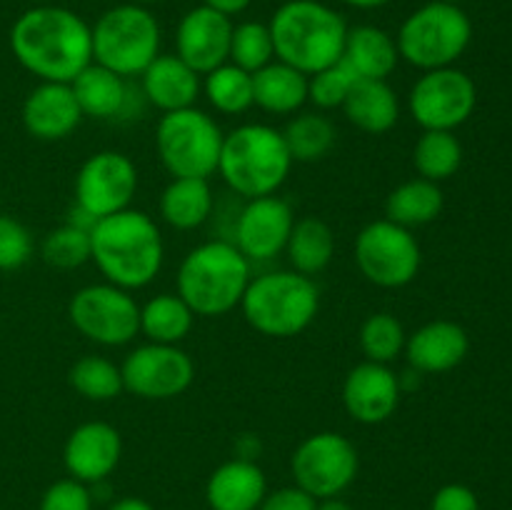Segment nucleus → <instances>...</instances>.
<instances>
[{
    "instance_id": "1",
    "label": "nucleus",
    "mask_w": 512,
    "mask_h": 510,
    "mask_svg": "<svg viewBox=\"0 0 512 510\" xmlns=\"http://www.w3.org/2000/svg\"><path fill=\"white\" fill-rule=\"evenodd\" d=\"M15 60L40 83H73L93 63L90 23L60 5H35L10 28Z\"/></svg>"
},
{
    "instance_id": "2",
    "label": "nucleus",
    "mask_w": 512,
    "mask_h": 510,
    "mask_svg": "<svg viewBox=\"0 0 512 510\" xmlns=\"http://www.w3.org/2000/svg\"><path fill=\"white\" fill-rule=\"evenodd\" d=\"M90 263H95L105 283L130 293L148 288L165 263L158 223L135 208L95 220L90 228Z\"/></svg>"
},
{
    "instance_id": "3",
    "label": "nucleus",
    "mask_w": 512,
    "mask_h": 510,
    "mask_svg": "<svg viewBox=\"0 0 512 510\" xmlns=\"http://www.w3.org/2000/svg\"><path fill=\"white\" fill-rule=\"evenodd\" d=\"M275 60L313 75L343 58L348 23L320 0H288L268 23Z\"/></svg>"
},
{
    "instance_id": "4",
    "label": "nucleus",
    "mask_w": 512,
    "mask_h": 510,
    "mask_svg": "<svg viewBox=\"0 0 512 510\" xmlns=\"http://www.w3.org/2000/svg\"><path fill=\"white\" fill-rule=\"evenodd\" d=\"M233 240H205L180 260L175 293L190 305L195 318H220L240 308L253 270Z\"/></svg>"
},
{
    "instance_id": "5",
    "label": "nucleus",
    "mask_w": 512,
    "mask_h": 510,
    "mask_svg": "<svg viewBox=\"0 0 512 510\" xmlns=\"http://www.w3.org/2000/svg\"><path fill=\"white\" fill-rule=\"evenodd\" d=\"M293 158L280 130L265 123H243L225 133L218 175L243 200L278 195Z\"/></svg>"
},
{
    "instance_id": "6",
    "label": "nucleus",
    "mask_w": 512,
    "mask_h": 510,
    "mask_svg": "<svg viewBox=\"0 0 512 510\" xmlns=\"http://www.w3.org/2000/svg\"><path fill=\"white\" fill-rule=\"evenodd\" d=\"M240 310L255 333L278 340L295 338L318 318L320 290L308 275L270 270L250 278Z\"/></svg>"
},
{
    "instance_id": "7",
    "label": "nucleus",
    "mask_w": 512,
    "mask_h": 510,
    "mask_svg": "<svg viewBox=\"0 0 512 510\" xmlns=\"http://www.w3.org/2000/svg\"><path fill=\"white\" fill-rule=\"evenodd\" d=\"M93 63L120 78H140L160 55V23L148 5L123 3L108 8L93 25Z\"/></svg>"
},
{
    "instance_id": "8",
    "label": "nucleus",
    "mask_w": 512,
    "mask_h": 510,
    "mask_svg": "<svg viewBox=\"0 0 512 510\" xmlns=\"http://www.w3.org/2000/svg\"><path fill=\"white\" fill-rule=\"evenodd\" d=\"M470 40L473 23L465 10L443 0L413 10L395 35L400 60L423 73L455 65V60L468 50Z\"/></svg>"
},
{
    "instance_id": "9",
    "label": "nucleus",
    "mask_w": 512,
    "mask_h": 510,
    "mask_svg": "<svg viewBox=\"0 0 512 510\" xmlns=\"http://www.w3.org/2000/svg\"><path fill=\"white\" fill-rule=\"evenodd\" d=\"M225 133L200 108L173 110L155 125V153L170 178H205L218 173Z\"/></svg>"
},
{
    "instance_id": "10",
    "label": "nucleus",
    "mask_w": 512,
    "mask_h": 510,
    "mask_svg": "<svg viewBox=\"0 0 512 510\" xmlns=\"http://www.w3.org/2000/svg\"><path fill=\"white\" fill-rule=\"evenodd\" d=\"M70 325L103 348H123L140 335V305L130 290L113 283H90L68 303Z\"/></svg>"
},
{
    "instance_id": "11",
    "label": "nucleus",
    "mask_w": 512,
    "mask_h": 510,
    "mask_svg": "<svg viewBox=\"0 0 512 510\" xmlns=\"http://www.w3.org/2000/svg\"><path fill=\"white\" fill-rule=\"evenodd\" d=\"M423 253L413 230L388 218L370 220L355 235V265L368 283L378 288H405L420 273Z\"/></svg>"
},
{
    "instance_id": "12",
    "label": "nucleus",
    "mask_w": 512,
    "mask_h": 510,
    "mask_svg": "<svg viewBox=\"0 0 512 510\" xmlns=\"http://www.w3.org/2000/svg\"><path fill=\"white\" fill-rule=\"evenodd\" d=\"M360 470L358 448L343 433L320 430L308 435L290 455L293 483L315 500L340 498Z\"/></svg>"
},
{
    "instance_id": "13",
    "label": "nucleus",
    "mask_w": 512,
    "mask_h": 510,
    "mask_svg": "<svg viewBox=\"0 0 512 510\" xmlns=\"http://www.w3.org/2000/svg\"><path fill=\"white\" fill-rule=\"evenodd\" d=\"M478 103V88L473 78L458 68L425 70L413 83L408 95V110L423 130L460 128L473 115Z\"/></svg>"
},
{
    "instance_id": "14",
    "label": "nucleus",
    "mask_w": 512,
    "mask_h": 510,
    "mask_svg": "<svg viewBox=\"0 0 512 510\" xmlns=\"http://www.w3.org/2000/svg\"><path fill=\"white\" fill-rule=\"evenodd\" d=\"M138 183V165L128 155L120 150H100L90 155L75 175V208L93 220L108 218L130 208Z\"/></svg>"
},
{
    "instance_id": "15",
    "label": "nucleus",
    "mask_w": 512,
    "mask_h": 510,
    "mask_svg": "<svg viewBox=\"0 0 512 510\" xmlns=\"http://www.w3.org/2000/svg\"><path fill=\"white\" fill-rule=\"evenodd\" d=\"M123 388L140 400H173L195 380V363L180 345L145 343L120 363Z\"/></svg>"
},
{
    "instance_id": "16",
    "label": "nucleus",
    "mask_w": 512,
    "mask_h": 510,
    "mask_svg": "<svg viewBox=\"0 0 512 510\" xmlns=\"http://www.w3.org/2000/svg\"><path fill=\"white\" fill-rule=\"evenodd\" d=\"M293 225V208L280 195L245 200L238 218H235L233 243L250 263H268V260L285 253Z\"/></svg>"
},
{
    "instance_id": "17",
    "label": "nucleus",
    "mask_w": 512,
    "mask_h": 510,
    "mask_svg": "<svg viewBox=\"0 0 512 510\" xmlns=\"http://www.w3.org/2000/svg\"><path fill=\"white\" fill-rule=\"evenodd\" d=\"M403 398V378L393 365L363 360L343 380V408L355 423L380 425L395 415Z\"/></svg>"
},
{
    "instance_id": "18",
    "label": "nucleus",
    "mask_w": 512,
    "mask_h": 510,
    "mask_svg": "<svg viewBox=\"0 0 512 510\" xmlns=\"http://www.w3.org/2000/svg\"><path fill=\"white\" fill-rule=\"evenodd\" d=\"M230 35L233 18L208 5H195L180 18L175 30V55L198 75H208L228 63Z\"/></svg>"
},
{
    "instance_id": "19",
    "label": "nucleus",
    "mask_w": 512,
    "mask_h": 510,
    "mask_svg": "<svg viewBox=\"0 0 512 510\" xmlns=\"http://www.w3.org/2000/svg\"><path fill=\"white\" fill-rule=\"evenodd\" d=\"M123 458V438L115 425L88 420L70 430L63 445V465L70 478L85 485H98L118 470Z\"/></svg>"
},
{
    "instance_id": "20",
    "label": "nucleus",
    "mask_w": 512,
    "mask_h": 510,
    "mask_svg": "<svg viewBox=\"0 0 512 510\" xmlns=\"http://www.w3.org/2000/svg\"><path fill=\"white\" fill-rule=\"evenodd\" d=\"M23 128L43 143L65 140L83 120L70 83H38L23 100Z\"/></svg>"
},
{
    "instance_id": "21",
    "label": "nucleus",
    "mask_w": 512,
    "mask_h": 510,
    "mask_svg": "<svg viewBox=\"0 0 512 510\" xmlns=\"http://www.w3.org/2000/svg\"><path fill=\"white\" fill-rule=\"evenodd\" d=\"M470 350L465 328L455 320H430L405 340V360L415 373L438 375L458 368Z\"/></svg>"
},
{
    "instance_id": "22",
    "label": "nucleus",
    "mask_w": 512,
    "mask_h": 510,
    "mask_svg": "<svg viewBox=\"0 0 512 510\" xmlns=\"http://www.w3.org/2000/svg\"><path fill=\"white\" fill-rule=\"evenodd\" d=\"M140 88L143 98L153 108H158L160 113H173L198 103L203 95V75L195 73L175 53H160L140 75Z\"/></svg>"
},
{
    "instance_id": "23",
    "label": "nucleus",
    "mask_w": 512,
    "mask_h": 510,
    "mask_svg": "<svg viewBox=\"0 0 512 510\" xmlns=\"http://www.w3.org/2000/svg\"><path fill=\"white\" fill-rule=\"evenodd\" d=\"M265 495L268 478L253 458L225 460L205 483V503L210 510H258Z\"/></svg>"
},
{
    "instance_id": "24",
    "label": "nucleus",
    "mask_w": 512,
    "mask_h": 510,
    "mask_svg": "<svg viewBox=\"0 0 512 510\" xmlns=\"http://www.w3.org/2000/svg\"><path fill=\"white\" fill-rule=\"evenodd\" d=\"M343 60L358 78L388 80L400 63L398 43L378 25H355L345 35Z\"/></svg>"
},
{
    "instance_id": "25",
    "label": "nucleus",
    "mask_w": 512,
    "mask_h": 510,
    "mask_svg": "<svg viewBox=\"0 0 512 510\" xmlns=\"http://www.w3.org/2000/svg\"><path fill=\"white\" fill-rule=\"evenodd\" d=\"M340 110L355 128L370 135L388 133L400 120L398 93L388 80L358 78Z\"/></svg>"
},
{
    "instance_id": "26",
    "label": "nucleus",
    "mask_w": 512,
    "mask_h": 510,
    "mask_svg": "<svg viewBox=\"0 0 512 510\" xmlns=\"http://www.w3.org/2000/svg\"><path fill=\"white\" fill-rule=\"evenodd\" d=\"M83 118L115 120L128 113L130 88L128 80L98 63H90L78 78L70 83Z\"/></svg>"
},
{
    "instance_id": "27",
    "label": "nucleus",
    "mask_w": 512,
    "mask_h": 510,
    "mask_svg": "<svg viewBox=\"0 0 512 510\" xmlns=\"http://www.w3.org/2000/svg\"><path fill=\"white\" fill-rule=\"evenodd\" d=\"M215 195L205 178H170L158 200V213L173 230H198L210 220Z\"/></svg>"
},
{
    "instance_id": "28",
    "label": "nucleus",
    "mask_w": 512,
    "mask_h": 510,
    "mask_svg": "<svg viewBox=\"0 0 512 510\" xmlns=\"http://www.w3.org/2000/svg\"><path fill=\"white\" fill-rule=\"evenodd\" d=\"M308 103V75L273 60L253 73V105L270 115H295Z\"/></svg>"
},
{
    "instance_id": "29",
    "label": "nucleus",
    "mask_w": 512,
    "mask_h": 510,
    "mask_svg": "<svg viewBox=\"0 0 512 510\" xmlns=\"http://www.w3.org/2000/svg\"><path fill=\"white\" fill-rule=\"evenodd\" d=\"M445 195L440 183L425 178H410L395 185L385 198V218L413 230L428 225L443 213Z\"/></svg>"
},
{
    "instance_id": "30",
    "label": "nucleus",
    "mask_w": 512,
    "mask_h": 510,
    "mask_svg": "<svg viewBox=\"0 0 512 510\" xmlns=\"http://www.w3.org/2000/svg\"><path fill=\"white\" fill-rule=\"evenodd\" d=\"M285 255H288L290 265L295 273L300 275H320L335 255V233L323 218H308L295 220L293 233H290L288 245H285Z\"/></svg>"
},
{
    "instance_id": "31",
    "label": "nucleus",
    "mask_w": 512,
    "mask_h": 510,
    "mask_svg": "<svg viewBox=\"0 0 512 510\" xmlns=\"http://www.w3.org/2000/svg\"><path fill=\"white\" fill-rule=\"evenodd\" d=\"M195 313L178 293H158L140 305V333L148 343L180 345L190 335Z\"/></svg>"
},
{
    "instance_id": "32",
    "label": "nucleus",
    "mask_w": 512,
    "mask_h": 510,
    "mask_svg": "<svg viewBox=\"0 0 512 510\" xmlns=\"http://www.w3.org/2000/svg\"><path fill=\"white\" fill-rule=\"evenodd\" d=\"M280 133L293 163H318L335 148L338 140L335 123L320 110H300Z\"/></svg>"
},
{
    "instance_id": "33",
    "label": "nucleus",
    "mask_w": 512,
    "mask_h": 510,
    "mask_svg": "<svg viewBox=\"0 0 512 510\" xmlns=\"http://www.w3.org/2000/svg\"><path fill=\"white\" fill-rule=\"evenodd\" d=\"M413 165L418 178L443 183L463 165V143L453 130H423L413 148Z\"/></svg>"
},
{
    "instance_id": "34",
    "label": "nucleus",
    "mask_w": 512,
    "mask_h": 510,
    "mask_svg": "<svg viewBox=\"0 0 512 510\" xmlns=\"http://www.w3.org/2000/svg\"><path fill=\"white\" fill-rule=\"evenodd\" d=\"M203 95L220 115H243L253 108V75L233 63L203 75Z\"/></svg>"
},
{
    "instance_id": "35",
    "label": "nucleus",
    "mask_w": 512,
    "mask_h": 510,
    "mask_svg": "<svg viewBox=\"0 0 512 510\" xmlns=\"http://www.w3.org/2000/svg\"><path fill=\"white\" fill-rule=\"evenodd\" d=\"M68 383L80 398L93 403H108L123 393V373L120 365L105 355H83L68 370Z\"/></svg>"
},
{
    "instance_id": "36",
    "label": "nucleus",
    "mask_w": 512,
    "mask_h": 510,
    "mask_svg": "<svg viewBox=\"0 0 512 510\" xmlns=\"http://www.w3.org/2000/svg\"><path fill=\"white\" fill-rule=\"evenodd\" d=\"M405 325L393 313H373L363 320L358 333L360 353L365 360L380 365H393L405 353Z\"/></svg>"
},
{
    "instance_id": "37",
    "label": "nucleus",
    "mask_w": 512,
    "mask_h": 510,
    "mask_svg": "<svg viewBox=\"0 0 512 510\" xmlns=\"http://www.w3.org/2000/svg\"><path fill=\"white\" fill-rule=\"evenodd\" d=\"M273 60L275 45L268 23H260V20H243V23L233 25L228 63L238 65L245 73L253 75L258 73L260 68L273 63Z\"/></svg>"
},
{
    "instance_id": "38",
    "label": "nucleus",
    "mask_w": 512,
    "mask_h": 510,
    "mask_svg": "<svg viewBox=\"0 0 512 510\" xmlns=\"http://www.w3.org/2000/svg\"><path fill=\"white\" fill-rule=\"evenodd\" d=\"M40 258L58 270H75L90 263V230L65 220L43 238Z\"/></svg>"
},
{
    "instance_id": "39",
    "label": "nucleus",
    "mask_w": 512,
    "mask_h": 510,
    "mask_svg": "<svg viewBox=\"0 0 512 510\" xmlns=\"http://www.w3.org/2000/svg\"><path fill=\"white\" fill-rule=\"evenodd\" d=\"M355 80H358V75L343 60H338L335 65H328V68L308 75V103H313L315 110H320V113L343 108Z\"/></svg>"
},
{
    "instance_id": "40",
    "label": "nucleus",
    "mask_w": 512,
    "mask_h": 510,
    "mask_svg": "<svg viewBox=\"0 0 512 510\" xmlns=\"http://www.w3.org/2000/svg\"><path fill=\"white\" fill-rule=\"evenodd\" d=\"M33 235L20 220L0 215V270H18L33 258Z\"/></svg>"
},
{
    "instance_id": "41",
    "label": "nucleus",
    "mask_w": 512,
    "mask_h": 510,
    "mask_svg": "<svg viewBox=\"0 0 512 510\" xmlns=\"http://www.w3.org/2000/svg\"><path fill=\"white\" fill-rule=\"evenodd\" d=\"M38 510H93V493L90 485L75 478H60L45 488L40 495Z\"/></svg>"
},
{
    "instance_id": "42",
    "label": "nucleus",
    "mask_w": 512,
    "mask_h": 510,
    "mask_svg": "<svg viewBox=\"0 0 512 510\" xmlns=\"http://www.w3.org/2000/svg\"><path fill=\"white\" fill-rule=\"evenodd\" d=\"M315 508H318V500L293 483L278 490H268V495H265L258 510H315Z\"/></svg>"
},
{
    "instance_id": "43",
    "label": "nucleus",
    "mask_w": 512,
    "mask_h": 510,
    "mask_svg": "<svg viewBox=\"0 0 512 510\" xmlns=\"http://www.w3.org/2000/svg\"><path fill=\"white\" fill-rule=\"evenodd\" d=\"M430 510H480V500L468 485L448 483L435 490Z\"/></svg>"
},
{
    "instance_id": "44",
    "label": "nucleus",
    "mask_w": 512,
    "mask_h": 510,
    "mask_svg": "<svg viewBox=\"0 0 512 510\" xmlns=\"http://www.w3.org/2000/svg\"><path fill=\"white\" fill-rule=\"evenodd\" d=\"M250 3H253V0H203V5H208V8L228 15V18L245 13V10L250 8Z\"/></svg>"
},
{
    "instance_id": "45",
    "label": "nucleus",
    "mask_w": 512,
    "mask_h": 510,
    "mask_svg": "<svg viewBox=\"0 0 512 510\" xmlns=\"http://www.w3.org/2000/svg\"><path fill=\"white\" fill-rule=\"evenodd\" d=\"M108 510H155V505L145 498H138V495H125V498L113 500Z\"/></svg>"
},
{
    "instance_id": "46",
    "label": "nucleus",
    "mask_w": 512,
    "mask_h": 510,
    "mask_svg": "<svg viewBox=\"0 0 512 510\" xmlns=\"http://www.w3.org/2000/svg\"><path fill=\"white\" fill-rule=\"evenodd\" d=\"M345 5L350 8H358V10H375V8H383V5L393 3V0H343Z\"/></svg>"
},
{
    "instance_id": "47",
    "label": "nucleus",
    "mask_w": 512,
    "mask_h": 510,
    "mask_svg": "<svg viewBox=\"0 0 512 510\" xmlns=\"http://www.w3.org/2000/svg\"><path fill=\"white\" fill-rule=\"evenodd\" d=\"M315 510H355V508L350 503H345L343 498H325V500H318V508Z\"/></svg>"
},
{
    "instance_id": "48",
    "label": "nucleus",
    "mask_w": 512,
    "mask_h": 510,
    "mask_svg": "<svg viewBox=\"0 0 512 510\" xmlns=\"http://www.w3.org/2000/svg\"><path fill=\"white\" fill-rule=\"evenodd\" d=\"M128 3H138V5H148V3H158V0H128Z\"/></svg>"
},
{
    "instance_id": "49",
    "label": "nucleus",
    "mask_w": 512,
    "mask_h": 510,
    "mask_svg": "<svg viewBox=\"0 0 512 510\" xmlns=\"http://www.w3.org/2000/svg\"><path fill=\"white\" fill-rule=\"evenodd\" d=\"M443 3H453V5H458V3H463V0H443Z\"/></svg>"
}]
</instances>
